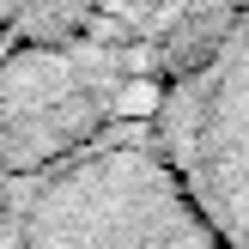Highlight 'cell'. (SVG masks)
Segmentation results:
<instances>
[{
	"instance_id": "obj_2",
	"label": "cell",
	"mask_w": 249,
	"mask_h": 249,
	"mask_svg": "<svg viewBox=\"0 0 249 249\" xmlns=\"http://www.w3.org/2000/svg\"><path fill=\"white\" fill-rule=\"evenodd\" d=\"M158 146L213 231L231 249H249V0L225 12L207 61L170 104Z\"/></svg>"
},
{
	"instance_id": "obj_1",
	"label": "cell",
	"mask_w": 249,
	"mask_h": 249,
	"mask_svg": "<svg viewBox=\"0 0 249 249\" xmlns=\"http://www.w3.org/2000/svg\"><path fill=\"white\" fill-rule=\"evenodd\" d=\"M0 249H231L158 140H109L67 158L12 213Z\"/></svg>"
}]
</instances>
